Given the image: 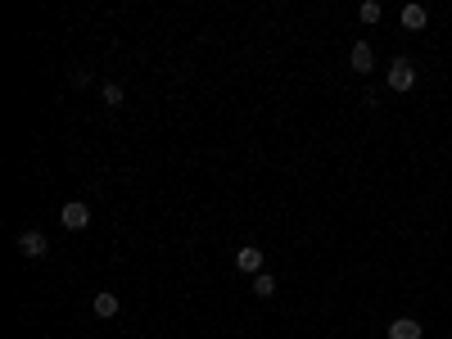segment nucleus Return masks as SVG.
Listing matches in <instances>:
<instances>
[{"label":"nucleus","mask_w":452,"mask_h":339,"mask_svg":"<svg viewBox=\"0 0 452 339\" xmlns=\"http://www.w3.org/2000/svg\"><path fill=\"white\" fill-rule=\"evenodd\" d=\"M348 64H353V72H371L375 68V50L366 41H353V50H348Z\"/></svg>","instance_id":"39448f33"},{"label":"nucleus","mask_w":452,"mask_h":339,"mask_svg":"<svg viewBox=\"0 0 452 339\" xmlns=\"http://www.w3.org/2000/svg\"><path fill=\"white\" fill-rule=\"evenodd\" d=\"M236 267H240L244 276H258V272H263V249H258V245H244V249L236 253Z\"/></svg>","instance_id":"20e7f679"},{"label":"nucleus","mask_w":452,"mask_h":339,"mask_svg":"<svg viewBox=\"0 0 452 339\" xmlns=\"http://www.w3.org/2000/svg\"><path fill=\"white\" fill-rule=\"evenodd\" d=\"M389 339H421V321L417 317H398L389 326Z\"/></svg>","instance_id":"0eeeda50"},{"label":"nucleus","mask_w":452,"mask_h":339,"mask_svg":"<svg viewBox=\"0 0 452 339\" xmlns=\"http://www.w3.org/2000/svg\"><path fill=\"white\" fill-rule=\"evenodd\" d=\"M448 339H452V335H448Z\"/></svg>","instance_id":"f8f14e48"},{"label":"nucleus","mask_w":452,"mask_h":339,"mask_svg":"<svg viewBox=\"0 0 452 339\" xmlns=\"http://www.w3.org/2000/svg\"><path fill=\"white\" fill-rule=\"evenodd\" d=\"M100 95H104V104H122V87H118V82H104V87H100Z\"/></svg>","instance_id":"9d476101"},{"label":"nucleus","mask_w":452,"mask_h":339,"mask_svg":"<svg viewBox=\"0 0 452 339\" xmlns=\"http://www.w3.org/2000/svg\"><path fill=\"white\" fill-rule=\"evenodd\" d=\"M253 294H258V299H272V294H276V276H272V272H258V276H253Z\"/></svg>","instance_id":"1a4fd4ad"},{"label":"nucleus","mask_w":452,"mask_h":339,"mask_svg":"<svg viewBox=\"0 0 452 339\" xmlns=\"http://www.w3.org/2000/svg\"><path fill=\"white\" fill-rule=\"evenodd\" d=\"M18 253H23V258H45V253H50V240H45L41 231H23L18 235Z\"/></svg>","instance_id":"7ed1b4c3"},{"label":"nucleus","mask_w":452,"mask_h":339,"mask_svg":"<svg viewBox=\"0 0 452 339\" xmlns=\"http://www.w3.org/2000/svg\"><path fill=\"white\" fill-rule=\"evenodd\" d=\"M412 87H417L412 59H394V64H389V91H412Z\"/></svg>","instance_id":"f257e3e1"},{"label":"nucleus","mask_w":452,"mask_h":339,"mask_svg":"<svg viewBox=\"0 0 452 339\" xmlns=\"http://www.w3.org/2000/svg\"><path fill=\"white\" fill-rule=\"evenodd\" d=\"M118 308H122V304H118L114 289H100V294L91 299V312H95V317H104V321H109V317H118Z\"/></svg>","instance_id":"423d86ee"},{"label":"nucleus","mask_w":452,"mask_h":339,"mask_svg":"<svg viewBox=\"0 0 452 339\" xmlns=\"http://www.w3.org/2000/svg\"><path fill=\"white\" fill-rule=\"evenodd\" d=\"M59 222H64V231H87V226H91V209H87V204H77V199H72V204H64Z\"/></svg>","instance_id":"f03ea898"},{"label":"nucleus","mask_w":452,"mask_h":339,"mask_svg":"<svg viewBox=\"0 0 452 339\" xmlns=\"http://www.w3.org/2000/svg\"><path fill=\"white\" fill-rule=\"evenodd\" d=\"M425 18H430V14H425V5H407V9H402V28H407V32H421Z\"/></svg>","instance_id":"6e6552de"},{"label":"nucleus","mask_w":452,"mask_h":339,"mask_svg":"<svg viewBox=\"0 0 452 339\" xmlns=\"http://www.w3.org/2000/svg\"><path fill=\"white\" fill-rule=\"evenodd\" d=\"M380 14H385V9L375 5V0H366V5L358 9V18H362V23H380Z\"/></svg>","instance_id":"9b49d317"}]
</instances>
